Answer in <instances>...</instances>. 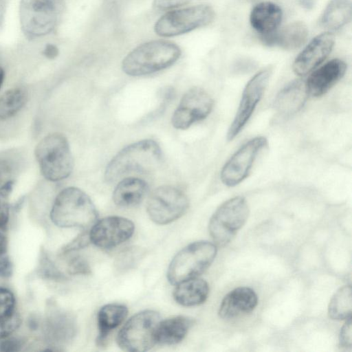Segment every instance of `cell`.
I'll use <instances>...</instances> for the list:
<instances>
[{
  "label": "cell",
  "mask_w": 352,
  "mask_h": 352,
  "mask_svg": "<svg viewBox=\"0 0 352 352\" xmlns=\"http://www.w3.org/2000/svg\"><path fill=\"white\" fill-rule=\"evenodd\" d=\"M28 327L32 330H36L38 327V323L36 318L33 316L30 318L28 320Z\"/></svg>",
  "instance_id": "cell-43"
},
{
  "label": "cell",
  "mask_w": 352,
  "mask_h": 352,
  "mask_svg": "<svg viewBox=\"0 0 352 352\" xmlns=\"http://www.w3.org/2000/svg\"><path fill=\"white\" fill-rule=\"evenodd\" d=\"M308 97L305 81L293 80L276 96L274 102L275 111L279 117L288 118L304 107Z\"/></svg>",
  "instance_id": "cell-18"
},
{
  "label": "cell",
  "mask_w": 352,
  "mask_h": 352,
  "mask_svg": "<svg viewBox=\"0 0 352 352\" xmlns=\"http://www.w3.org/2000/svg\"><path fill=\"white\" fill-rule=\"evenodd\" d=\"M314 0H302L301 4L307 8H310L314 5Z\"/></svg>",
  "instance_id": "cell-44"
},
{
  "label": "cell",
  "mask_w": 352,
  "mask_h": 352,
  "mask_svg": "<svg viewBox=\"0 0 352 352\" xmlns=\"http://www.w3.org/2000/svg\"><path fill=\"white\" fill-rule=\"evenodd\" d=\"M13 266L8 256L0 257V277L8 278L12 274Z\"/></svg>",
  "instance_id": "cell-39"
},
{
  "label": "cell",
  "mask_w": 352,
  "mask_h": 352,
  "mask_svg": "<svg viewBox=\"0 0 352 352\" xmlns=\"http://www.w3.org/2000/svg\"><path fill=\"white\" fill-rule=\"evenodd\" d=\"M352 15L349 0H331L320 18V25L329 30H338L350 22Z\"/></svg>",
  "instance_id": "cell-26"
},
{
  "label": "cell",
  "mask_w": 352,
  "mask_h": 352,
  "mask_svg": "<svg viewBox=\"0 0 352 352\" xmlns=\"http://www.w3.org/2000/svg\"><path fill=\"white\" fill-rule=\"evenodd\" d=\"M38 274L43 278L62 280L65 279V275L60 272L45 253L41 254L39 261Z\"/></svg>",
  "instance_id": "cell-30"
},
{
  "label": "cell",
  "mask_w": 352,
  "mask_h": 352,
  "mask_svg": "<svg viewBox=\"0 0 352 352\" xmlns=\"http://www.w3.org/2000/svg\"><path fill=\"white\" fill-rule=\"evenodd\" d=\"M23 201H24V197H22L16 203V204L14 206V209L16 211H18L21 209Z\"/></svg>",
  "instance_id": "cell-45"
},
{
  "label": "cell",
  "mask_w": 352,
  "mask_h": 352,
  "mask_svg": "<svg viewBox=\"0 0 352 352\" xmlns=\"http://www.w3.org/2000/svg\"><path fill=\"white\" fill-rule=\"evenodd\" d=\"M174 290L173 296L177 303L192 307L204 302L209 294L208 283L197 277L184 280Z\"/></svg>",
  "instance_id": "cell-23"
},
{
  "label": "cell",
  "mask_w": 352,
  "mask_h": 352,
  "mask_svg": "<svg viewBox=\"0 0 352 352\" xmlns=\"http://www.w3.org/2000/svg\"><path fill=\"white\" fill-rule=\"evenodd\" d=\"M213 100L202 88L194 87L182 96L172 116V124L177 129H186L207 118L212 110Z\"/></svg>",
  "instance_id": "cell-13"
},
{
  "label": "cell",
  "mask_w": 352,
  "mask_h": 352,
  "mask_svg": "<svg viewBox=\"0 0 352 352\" xmlns=\"http://www.w3.org/2000/svg\"><path fill=\"white\" fill-rule=\"evenodd\" d=\"M134 232L133 223L121 217H108L97 221L89 232V239L102 248L116 247L129 239Z\"/></svg>",
  "instance_id": "cell-14"
},
{
  "label": "cell",
  "mask_w": 352,
  "mask_h": 352,
  "mask_svg": "<svg viewBox=\"0 0 352 352\" xmlns=\"http://www.w3.org/2000/svg\"><path fill=\"white\" fill-rule=\"evenodd\" d=\"M263 136H256L241 145L223 166L220 179L228 187L235 186L245 179L260 152L267 145Z\"/></svg>",
  "instance_id": "cell-12"
},
{
  "label": "cell",
  "mask_w": 352,
  "mask_h": 352,
  "mask_svg": "<svg viewBox=\"0 0 352 352\" xmlns=\"http://www.w3.org/2000/svg\"><path fill=\"white\" fill-rule=\"evenodd\" d=\"M128 314L126 307L120 304H108L100 309L97 316L98 335L96 339L100 346L105 344L110 332L118 327Z\"/></svg>",
  "instance_id": "cell-24"
},
{
  "label": "cell",
  "mask_w": 352,
  "mask_h": 352,
  "mask_svg": "<svg viewBox=\"0 0 352 352\" xmlns=\"http://www.w3.org/2000/svg\"><path fill=\"white\" fill-rule=\"evenodd\" d=\"M188 205V199L182 190L173 186L163 185L149 195L146 211L153 221L165 225L182 217Z\"/></svg>",
  "instance_id": "cell-10"
},
{
  "label": "cell",
  "mask_w": 352,
  "mask_h": 352,
  "mask_svg": "<svg viewBox=\"0 0 352 352\" xmlns=\"http://www.w3.org/2000/svg\"><path fill=\"white\" fill-rule=\"evenodd\" d=\"M352 289L351 285L339 288L331 298L328 314L333 320H346L351 317Z\"/></svg>",
  "instance_id": "cell-28"
},
{
  "label": "cell",
  "mask_w": 352,
  "mask_h": 352,
  "mask_svg": "<svg viewBox=\"0 0 352 352\" xmlns=\"http://www.w3.org/2000/svg\"><path fill=\"white\" fill-rule=\"evenodd\" d=\"M28 93L21 87L8 89L0 96V120L15 116L25 104Z\"/></svg>",
  "instance_id": "cell-27"
},
{
  "label": "cell",
  "mask_w": 352,
  "mask_h": 352,
  "mask_svg": "<svg viewBox=\"0 0 352 352\" xmlns=\"http://www.w3.org/2000/svg\"><path fill=\"white\" fill-rule=\"evenodd\" d=\"M283 18V11L276 3L263 1L254 6L250 14L251 26L261 34L277 30Z\"/></svg>",
  "instance_id": "cell-21"
},
{
  "label": "cell",
  "mask_w": 352,
  "mask_h": 352,
  "mask_svg": "<svg viewBox=\"0 0 352 352\" xmlns=\"http://www.w3.org/2000/svg\"><path fill=\"white\" fill-rule=\"evenodd\" d=\"M340 333V344L344 348H351L352 345L351 317L346 319Z\"/></svg>",
  "instance_id": "cell-36"
},
{
  "label": "cell",
  "mask_w": 352,
  "mask_h": 352,
  "mask_svg": "<svg viewBox=\"0 0 352 352\" xmlns=\"http://www.w3.org/2000/svg\"><path fill=\"white\" fill-rule=\"evenodd\" d=\"M181 50L175 43L156 40L143 43L129 52L122 63L123 72L133 76L159 72L173 65Z\"/></svg>",
  "instance_id": "cell-2"
},
{
  "label": "cell",
  "mask_w": 352,
  "mask_h": 352,
  "mask_svg": "<svg viewBox=\"0 0 352 352\" xmlns=\"http://www.w3.org/2000/svg\"><path fill=\"white\" fill-rule=\"evenodd\" d=\"M45 332L52 345L63 347L72 341L76 335L75 319L72 314L63 310H50L46 319Z\"/></svg>",
  "instance_id": "cell-17"
},
{
  "label": "cell",
  "mask_w": 352,
  "mask_h": 352,
  "mask_svg": "<svg viewBox=\"0 0 352 352\" xmlns=\"http://www.w3.org/2000/svg\"><path fill=\"white\" fill-rule=\"evenodd\" d=\"M90 241L89 234L82 232L77 236L73 241L69 242L61 249L62 254H68L69 252L78 250L86 247Z\"/></svg>",
  "instance_id": "cell-35"
},
{
  "label": "cell",
  "mask_w": 352,
  "mask_h": 352,
  "mask_svg": "<svg viewBox=\"0 0 352 352\" xmlns=\"http://www.w3.org/2000/svg\"><path fill=\"white\" fill-rule=\"evenodd\" d=\"M272 67H265L247 82L235 116L228 130L226 138L232 141L243 130L263 97L272 74Z\"/></svg>",
  "instance_id": "cell-11"
},
{
  "label": "cell",
  "mask_w": 352,
  "mask_h": 352,
  "mask_svg": "<svg viewBox=\"0 0 352 352\" xmlns=\"http://www.w3.org/2000/svg\"><path fill=\"white\" fill-rule=\"evenodd\" d=\"M217 251L216 245L209 241L189 244L171 261L167 272L169 282L177 285L201 274L214 260Z\"/></svg>",
  "instance_id": "cell-5"
},
{
  "label": "cell",
  "mask_w": 352,
  "mask_h": 352,
  "mask_svg": "<svg viewBox=\"0 0 352 352\" xmlns=\"http://www.w3.org/2000/svg\"><path fill=\"white\" fill-rule=\"evenodd\" d=\"M58 47L53 44H47L43 50V54L48 59H54L58 55Z\"/></svg>",
  "instance_id": "cell-41"
},
{
  "label": "cell",
  "mask_w": 352,
  "mask_h": 352,
  "mask_svg": "<svg viewBox=\"0 0 352 352\" xmlns=\"http://www.w3.org/2000/svg\"><path fill=\"white\" fill-rule=\"evenodd\" d=\"M335 37L331 32H323L314 37L295 58L294 72L303 76L317 68L331 52Z\"/></svg>",
  "instance_id": "cell-15"
},
{
  "label": "cell",
  "mask_w": 352,
  "mask_h": 352,
  "mask_svg": "<svg viewBox=\"0 0 352 352\" xmlns=\"http://www.w3.org/2000/svg\"><path fill=\"white\" fill-rule=\"evenodd\" d=\"M12 173V167L10 163L4 160H0V186L8 179Z\"/></svg>",
  "instance_id": "cell-40"
},
{
  "label": "cell",
  "mask_w": 352,
  "mask_h": 352,
  "mask_svg": "<svg viewBox=\"0 0 352 352\" xmlns=\"http://www.w3.org/2000/svg\"><path fill=\"white\" fill-rule=\"evenodd\" d=\"M21 316L15 311L0 318V340L8 338L15 331L21 326Z\"/></svg>",
  "instance_id": "cell-31"
},
{
  "label": "cell",
  "mask_w": 352,
  "mask_h": 352,
  "mask_svg": "<svg viewBox=\"0 0 352 352\" xmlns=\"http://www.w3.org/2000/svg\"><path fill=\"white\" fill-rule=\"evenodd\" d=\"M346 64L334 58L314 70L305 81L309 96L320 97L325 94L345 74Z\"/></svg>",
  "instance_id": "cell-16"
},
{
  "label": "cell",
  "mask_w": 352,
  "mask_h": 352,
  "mask_svg": "<svg viewBox=\"0 0 352 352\" xmlns=\"http://www.w3.org/2000/svg\"><path fill=\"white\" fill-rule=\"evenodd\" d=\"M190 0H153V6L160 10H171L188 3Z\"/></svg>",
  "instance_id": "cell-38"
},
{
  "label": "cell",
  "mask_w": 352,
  "mask_h": 352,
  "mask_svg": "<svg viewBox=\"0 0 352 352\" xmlns=\"http://www.w3.org/2000/svg\"><path fill=\"white\" fill-rule=\"evenodd\" d=\"M163 161L162 149L153 140H142L126 146L109 162L104 172L108 182L132 174H142L157 168Z\"/></svg>",
  "instance_id": "cell-1"
},
{
  "label": "cell",
  "mask_w": 352,
  "mask_h": 352,
  "mask_svg": "<svg viewBox=\"0 0 352 352\" xmlns=\"http://www.w3.org/2000/svg\"><path fill=\"white\" fill-rule=\"evenodd\" d=\"M98 218L96 208L90 197L82 190L70 186L56 197L50 219L61 228H87Z\"/></svg>",
  "instance_id": "cell-3"
},
{
  "label": "cell",
  "mask_w": 352,
  "mask_h": 352,
  "mask_svg": "<svg viewBox=\"0 0 352 352\" xmlns=\"http://www.w3.org/2000/svg\"><path fill=\"white\" fill-rule=\"evenodd\" d=\"M141 251L135 248L126 249L117 258L116 266L119 270H126L136 264L141 256Z\"/></svg>",
  "instance_id": "cell-32"
},
{
  "label": "cell",
  "mask_w": 352,
  "mask_h": 352,
  "mask_svg": "<svg viewBox=\"0 0 352 352\" xmlns=\"http://www.w3.org/2000/svg\"><path fill=\"white\" fill-rule=\"evenodd\" d=\"M308 28L302 21L292 22L270 33L261 34L263 43L269 47L278 46L286 50H294L305 43L308 37Z\"/></svg>",
  "instance_id": "cell-20"
},
{
  "label": "cell",
  "mask_w": 352,
  "mask_h": 352,
  "mask_svg": "<svg viewBox=\"0 0 352 352\" xmlns=\"http://www.w3.org/2000/svg\"><path fill=\"white\" fill-rule=\"evenodd\" d=\"M68 272L71 274H89L90 267L86 260L80 256L72 257L68 263Z\"/></svg>",
  "instance_id": "cell-34"
},
{
  "label": "cell",
  "mask_w": 352,
  "mask_h": 352,
  "mask_svg": "<svg viewBox=\"0 0 352 352\" xmlns=\"http://www.w3.org/2000/svg\"><path fill=\"white\" fill-rule=\"evenodd\" d=\"M148 186L144 179L129 176L122 178L113 192V200L119 206L130 207L140 203L144 198Z\"/></svg>",
  "instance_id": "cell-22"
},
{
  "label": "cell",
  "mask_w": 352,
  "mask_h": 352,
  "mask_svg": "<svg viewBox=\"0 0 352 352\" xmlns=\"http://www.w3.org/2000/svg\"><path fill=\"white\" fill-rule=\"evenodd\" d=\"M34 155L42 175L48 181L65 179L73 170L74 160L69 144L60 133L44 137L36 146Z\"/></svg>",
  "instance_id": "cell-4"
},
{
  "label": "cell",
  "mask_w": 352,
  "mask_h": 352,
  "mask_svg": "<svg viewBox=\"0 0 352 352\" xmlns=\"http://www.w3.org/2000/svg\"><path fill=\"white\" fill-rule=\"evenodd\" d=\"M192 324V320L186 316H175L160 321L157 329L156 342L171 345L181 342Z\"/></svg>",
  "instance_id": "cell-25"
},
{
  "label": "cell",
  "mask_w": 352,
  "mask_h": 352,
  "mask_svg": "<svg viewBox=\"0 0 352 352\" xmlns=\"http://www.w3.org/2000/svg\"><path fill=\"white\" fill-rule=\"evenodd\" d=\"M5 78V72L2 67H0V88Z\"/></svg>",
  "instance_id": "cell-46"
},
{
  "label": "cell",
  "mask_w": 352,
  "mask_h": 352,
  "mask_svg": "<svg viewBox=\"0 0 352 352\" xmlns=\"http://www.w3.org/2000/svg\"><path fill=\"white\" fill-rule=\"evenodd\" d=\"M14 184V180L9 179L0 186V230H5L9 221V197Z\"/></svg>",
  "instance_id": "cell-29"
},
{
  "label": "cell",
  "mask_w": 352,
  "mask_h": 352,
  "mask_svg": "<svg viewBox=\"0 0 352 352\" xmlns=\"http://www.w3.org/2000/svg\"><path fill=\"white\" fill-rule=\"evenodd\" d=\"M248 216L249 207L243 197H234L221 204L208 224L209 233L215 244H228L245 223Z\"/></svg>",
  "instance_id": "cell-7"
},
{
  "label": "cell",
  "mask_w": 352,
  "mask_h": 352,
  "mask_svg": "<svg viewBox=\"0 0 352 352\" xmlns=\"http://www.w3.org/2000/svg\"><path fill=\"white\" fill-rule=\"evenodd\" d=\"M214 11L208 5H197L166 12L155 23V33L170 37L191 32L211 23Z\"/></svg>",
  "instance_id": "cell-9"
},
{
  "label": "cell",
  "mask_w": 352,
  "mask_h": 352,
  "mask_svg": "<svg viewBox=\"0 0 352 352\" xmlns=\"http://www.w3.org/2000/svg\"><path fill=\"white\" fill-rule=\"evenodd\" d=\"M16 300L11 291L0 287V318L6 316L14 311Z\"/></svg>",
  "instance_id": "cell-33"
},
{
  "label": "cell",
  "mask_w": 352,
  "mask_h": 352,
  "mask_svg": "<svg viewBox=\"0 0 352 352\" xmlns=\"http://www.w3.org/2000/svg\"><path fill=\"white\" fill-rule=\"evenodd\" d=\"M23 346L21 340L16 338H6L0 342V351L15 352L19 351Z\"/></svg>",
  "instance_id": "cell-37"
},
{
  "label": "cell",
  "mask_w": 352,
  "mask_h": 352,
  "mask_svg": "<svg viewBox=\"0 0 352 352\" xmlns=\"http://www.w3.org/2000/svg\"><path fill=\"white\" fill-rule=\"evenodd\" d=\"M7 239L6 236L0 232V257L5 255L7 251Z\"/></svg>",
  "instance_id": "cell-42"
},
{
  "label": "cell",
  "mask_w": 352,
  "mask_h": 352,
  "mask_svg": "<svg viewBox=\"0 0 352 352\" xmlns=\"http://www.w3.org/2000/svg\"><path fill=\"white\" fill-rule=\"evenodd\" d=\"M258 304L255 292L248 287H239L227 294L219 309V316L224 320L252 312Z\"/></svg>",
  "instance_id": "cell-19"
},
{
  "label": "cell",
  "mask_w": 352,
  "mask_h": 352,
  "mask_svg": "<svg viewBox=\"0 0 352 352\" xmlns=\"http://www.w3.org/2000/svg\"><path fill=\"white\" fill-rule=\"evenodd\" d=\"M160 314L153 310H144L133 316L118 334L117 342L124 351L144 352L157 342Z\"/></svg>",
  "instance_id": "cell-8"
},
{
  "label": "cell",
  "mask_w": 352,
  "mask_h": 352,
  "mask_svg": "<svg viewBox=\"0 0 352 352\" xmlns=\"http://www.w3.org/2000/svg\"><path fill=\"white\" fill-rule=\"evenodd\" d=\"M62 0H21L19 18L24 34L34 38L52 32L62 15Z\"/></svg>",
  "instance_id": "cell-6"
}]
</instances>
